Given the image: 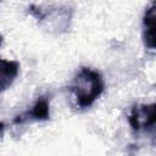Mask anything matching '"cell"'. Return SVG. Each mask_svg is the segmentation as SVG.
I'll return each instance as SVG.
<instances>
[{"mask_svg":"<svg viewBox=\"0 0 156 156\" xmlns=\"http://www.w3.org/2000/svg\"><path fill=\"white\" fill-rule=\"evenodd\" d=\"M104 83L100 74L90 68H83L74 78L72 91L76 95L77 102L82 107L90 106L101 94Z\"/></svg>","mask_w":156,"mask_h":156,"instance_id":"cell-1","label":"cell"},{"mask_svg":"<svg viewBox=\"0 0 156 156\" xmlns=\"http://www.w3.org/2000/svg\"><path fill=\"white\" fill-rule=\"evenodd\" d=\"M130 124L135 129L146 128L156 124V104L136 108L130 116Z\"/></svg>","mask_w":156,"mask_h":156,"instance_id":"cell-2","label":"cell"},{"mask_svg":"<svg viewBox=\"0 0 156 156\" xmlns=\"http://www.w3.org/2000/svg\"><path fill=\"white\" fill-rule=\"evenodd\" d=\"M144 39L147 48L156 50V2H154L145 13Z\"/></svg>","mask_w":156,"mask_h":156,"instance_id":"cell-3","label":"cell"},{"mask_svg":"<svg viewBox=\"0 0 156 156\" xmlns=\"http://www.w3.org/2000/svg\"><path fill=\"white\" fill-rule=\"evenodd\" d=\"M27 117H21L17 118L15 122H23V121H28V119H35V121H39V119H46L49 117V104L45 99H40L34 106L33 108L27 112L26 115Z\"/></svg>","mask_w":156,"mask_h":156,"instance_id":"cell-4","label":"cell"},{"mask_svg":"<svg viewBox=\"0 0 156 156\" xmlns=\"http://www.w3.org/2000/svg\"><path fill=\"white\" fill-rule=\"evenodd\" d=\"M18 73V65L15 61H2L1 63V87L5 89L6 87V80L10 79V82L12 83V80L16 78Z\"/></svg>","mask_w":156,"mask_h":156,"instance_id":"cell-5","label":"cell"}]
</instances>
